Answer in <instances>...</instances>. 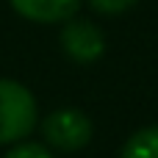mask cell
Listing matches in <instances>:
<instances>
[{
	"mask_svg": "<svg viewBox=\"0 0 158 158\" xmlns=\"http://www.w3.org/2000/svg\"><path fill=\"white\" fill-rule=\"evenodd\" d=\"M36 125V100L17 81H0V144L25 139Z\"/></svg>",
	"mask_w": 158,
	"mask_h": 158,
	"instance_id": "1",
	"label": "cell"
},
{
	"mask_svg": "<svg viewBox=\"0 0 158 158\" xmlns=\"http://www.w3.org/2000/svg\"><path fill=\"white\" fill-rule=\"evenodd\" d=\"M92 119L81 108H58L42 122V136L50 147L61 153H75L83 150L92 142Z\"/></svg>",
	"mask_w": 158,
	"mask_h": 158,
	"instance_id": "2",
	"label": "cell"
},
{
	"mask_svg": "<svg viewBox=\"0 0 158 158\" xmlns=\"http://www.w3.org/2000/svg\"><path fill=\"white\" fill-rule=\"evenodd\" d=\"M61 50L78 64H92L106 50L103 31L89 19H67L61 28Z\"/></svg>",
	"mask_w": 158,
	"mask_h": 158,
	"instance_id": "3",
	"label": "cell"
},
{
	"mask_svg": "<svg viewBox=\"0 0 158 158\" xmlns=\"http://www.w3.org/2000/svg\"><path fill=\"white\" fill-rule=\"evenodd\" d=\"M11 8L31 22H67L81 8V0H11Z\"/></svg>",
	"mask_w": 158,
	"mask_h": 158,
	"instance_id": "4",
	"label": "cell"
},
{
	"mask_svg": "<svg viewBox=\"0 0 158 158\" xmlns=\"http://www.w3.org/2000/svg\"><path fill=\"white\" fill-rule=\"evenodd\" d=\"M119 158H158V125L136 131L125 142Z\"/></svg>",
	"mask_w": 158,
	"mask_h": 158,
	"instance_id": "5",
	"label": "cell"
},
{
	"mask_svg": "<svg viewBox=\"0 0 158 158\" xmlns=\"http://www.w3.org/2000/svg\"><path fill=\"white\" fill-rule=\"evenodd\" d=\"M6 158H53L50 150L44 144H33V142H25V144H17L14 150H8Z\"/></svg>",
	"mask_w": 158,
	"mask_h": 158,
	"instance_id": "6",
	"label": "cell"
},
{
	"mask_svg": "<svg viewBox=\"0 0 158 158\" xmlns=\"http://www.w3.org/2000/svg\"><path fill=\"white\" fill-rule=\"evenodd\" d=\"M136 0H89V6L97 14H122L133 6Z\"/></svg>",
	"mask_w": 158,
	"mask_h": 158,
	"instance_id": "7",
	"label": "cell"
}]
</instances>
